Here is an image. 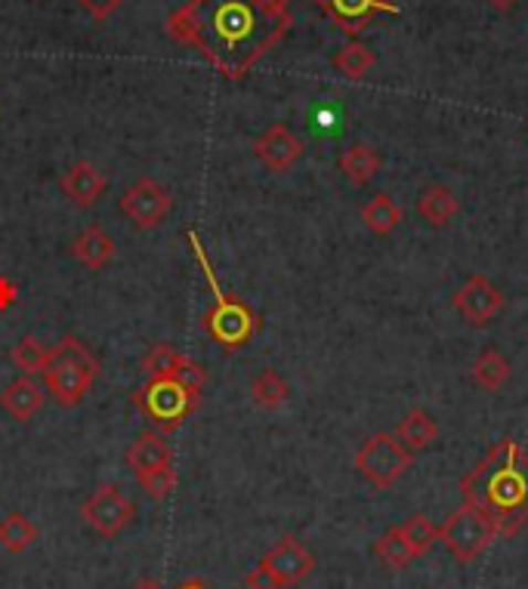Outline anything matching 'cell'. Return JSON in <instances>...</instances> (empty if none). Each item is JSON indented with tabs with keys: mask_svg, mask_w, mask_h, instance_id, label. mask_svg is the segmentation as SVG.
I'll return each mask as SVG.
<instances>
[{
	"mask_svg": "<svg viewBox=\"0 0 528 589\" xmlns=\"http://www.w3.org/2000/svg\"><path fill=\"white\" fill-rule=\"evenodd\" d=\"M452 302L454 309L467 318L473 328H485L504 309V293L485 275H469L467 281L461 285V290L454 293Z\"/></svg>",
	"mask_w": 528,
	"mask_h": 589,
	"instance_id": "8fae6325",
	"label": "cell"
},
{
	"mask_svg": "<svg viewBox=\"0 0 528 589\" xmlns=\"http://www.w3.org/2000/svg\"><path fill=\"white\" fill-rule=\"evenodd\" d=\"M340 173L347 176L352 185H368L380 173V154L374 146L368 142H352L344 154H340Z\"/></svg>",
	"mask_w": 528,
	"mask_h": 589,
	"instance_id": "ffe728a7",
	"label": "cell"
},
{
	"mask_svg": "<svg viewBox=\"0 0 528 589\" xmlns=\"http://www.w3.org/2000/svg\"><path fill=\"white\" fill-rule=\"evenodd\" d=\"M77 3H81V10L93 15L96 22H106V19H112V15L124 7V0H77Z\"/></svg>",
	"mask_w": 528,
	"mask_h": 589,
	"instance_id": "1f68e13d",
	"label": "cell"
},
{
	"mask_svg": "<svg viewBox=\"0 0 528 589\" xmlns=\"http://www.w3.org/2000/svg\"><path fill=\"white\" fill-rule=\"evenodd\" d=\"M291 29L287 0H186L167 34L196 50L229 81H242Z\"/></svg>",
	"mask_w": 528,
	"mask_h": 589,
	"instance_id": "6da1fadb",
	"label": "cell"
},
{
	"mask_svg": "<svg viewBox=\"0 0 528 589\" xmlns=\"http://www.w3.org/2000/svg\"><path fill=\"white\" fill-rule=\"evenodd\" d=\"M96 379H99V362L77 336H62L60 343L50 349L44 383L56 405H62V408L81 405Z\"/></svg>",
	"mask_w": 528,
	"mask_h": 589,
	"instance_id": "277c9868",
	"label": "cell"
},
{
	"mask_svg": "<svg viewBox=\"0 0 528 589\" xmlns=\"http://www.w3.org/2000/svg\"><path fill=\"white\" fill-rule=\"evenodd\" d=\"M488 3H492L495 10H500V13H507V10H514L519 0H488Z\"/></svg>",
	"mask_w": 528,
	"mask_h": 589,
	"instance_id": "e575fe53",
	"label": "cell"
},
{
	"mask_svg": "<svg viewBox=\"0 0 528 589\" xmlns=\"http://www.w3.org/2000/svg\"><path fill=\"white\" fill-rule=\"evenodd\" d=\"M464 503L495 525L498 537L528 528V451L514 439L498 441L461 479Z\"/></svg>",
	"mask_w": 528,
	"mask_h": 589,
	"instance_id": "7a4b0ae2",
	"label": "cell"
},
{
	"mask_svg": "<svg viewBox=\"0 0 528 589\" xmlns=\"http://www.w3.org/2000/svg\"><path fill=\"white\" fill-rule=\"evenodd\" d=\"M260 561L266 565V571L275 577V583L282 589L297 587V583H303L306 577L316 571V556L297 537H291V534H285Z\"/></svg>",
	"mask_w": 528,
	"mask_h": 589,
	"instance_id": "30bf717a",
	"label": "cell"
},
{
	"mask_svg": "<svg viewBox=\"0 0 528 589\" xmlns=\"http://www.w3.org/2000/svg\"><path fill=\"white\" fill-rule=\"evenodd\" d=\"M15 300H19V288L10 278H0V312H7L10 306H15Z\"/></svg>",
	"mask_w": 528,
	"mask_h": 589,
	"instance_id": "836d02e7",
	"label": "cell"
},
{
	"mask_svg": "<svg viewBox=\"0 0 528 589\" xmlns=\"http://www.w3.org/2000/svg\"><path fill=\"white\" fill-rule=\"evenodd\" d=\"M374 553H378V559L383 561L387 568H393V571H402V568H408L411 561L418 559V556H414V549L408 546L405 534H402L399 525L390 528L383 537H380L378 544H374Z\"/></svg>",
	"mask_w": 528,
	"mask_h": 589,
	"instance_id": "484cf974",
	"label": "cell"
},
{
	"mask_svg": "<svg viewBox=\"0 0 528 589\" xmlns=\"http://www.w3.org/2000/svg\"><path fill=\"white\" fill-rule=\"evenodd\" d=\"M134 589H165V587H161L158 580H139Z\"/></svg>",
	"mask_w": 528,
	"mask_h": 589,
	"instance_id": "8d00e7d4",
	"label": "cell"
},
{
	"mask_svg": "<svg viewBox=\"0 0 528 589\" xmlns=\"http://www.w3.org/2000/svg\"><path fill=\"white\" fill-rule=\"evenodd\" d=\"M287 395H291V386H287V379L278 374V371H260L257 377L251 379V398H254V405L263 410H278L287 401Z\"/></svg>",
	"mask_w": 528,
	"mask_h": 589,
	"instance_id": "cb8c5ba5",
	"label": "cell"
},
{
	"mask_svg": "<svg viewBox=\"0 0 528 589\" xmlns=\"http://www.w3.org/2000/svg\"><path fill=\"white\" fill-rule=\"evenodd\" d=\"M244 587L247 589H282L278 583H275V577L266 571V565L260 561L254 571H247V577H244Z\"/></svg>",
	"mask_w": 528,
	"mask_h": 589,
	"instance_id": "d6a6232c",
	"label": "cell"
},
{
	"mask_svg": "<svg viewBox=\"0 0 528 589\" xmlns=\"http://www.w3.org/2000/svg\"><path fill=\"white\" fill-rule=\"evenodd\" d=\"M118 207L136 228H158L167 219V213L173 211V195L158 180L142 176L124 192Z\"/></svg>",
	"mask_w": 528,
	"mask_h": 589,
	"instance_id": "9c48e42d",
	"label": "cell"
},
{
	"mask_svg": "<svg viewBox=\"0 0 528 589\" xmlns=\"http://www.w3.org/2000/svg\"><path fill=\"white\" fill-rule=\"evenodd\" d=\"M0 408L7 410L15 424H31L38 417V410L44 408V389L34 383V377L22 374L0 393Z\"/></svg>",
	"mask_w": 528,
	"mask_h": 589,
	"instance_id": "9a60e30c",
	"label": "cell"
},
{
	"mask_svg": "<svg viewBox=\"0 0 528 589\" xmlns=\"http://www.w3.org/2000/svg\"><path fill=\"white\" fill-rule=\"evenodd\" d=\"M374 62L378 60H374V53H371L368 46L359 44V41H352V44L337 50L334 68H337L344 77H349V81H362V77L374 68Z\"/></svg>",
	"mask_w": 528,
	"mask_h": 589,
	"instance_id": "d4e9b609",
	"label": "cell"
},
{
	"mask_svg": "<svg viewBox=\"0 0 528 589\" xmlns=\"http://www.w3.org/2000/svg\"><path fill=\"white\" fill-rule=\"evenodd\" d=\"M186 238L192 244V254H196V259L201 263L204 278H208V288H211L213 293V306L204 312V321H201V324H204V331L211 333L213 343H220L226 352H239V349L247 346V343L254 340V333H257L260 328V318L254 315V309H251L247 302L220 288L217 272H213L211 266V257H208V250H204V244H201L196 232H189Z\"/></svg>",
	"mask_w": 528,
	"mask_h": 589,
	"instance_id": "3957f363",
	"label": "cell"
},
{
	"mask_svg": "<svg viewBox=\"0 0 528 589\" xmlns=\"http://www.w3.org/2000/svg\"><path fill=\"white\" fill-rule=\"evenodd\" d=\"M439 436V426L436 420H433V414L426 408H411L399 420V429H395V439L405 445L408 451L418 453V451H426L433 441H436Z\"/></svg>",
	"mask_w": 528,
	"mask_h": 589,
	"instance_id": "d6986e66",
	"label": "cell"
},
{
	"mask_svg": "<svg viewBox=\"0 0 528 589\" xmlns=\"http://www.w3.org/2000/svg\"><path fill=\"white\" fill-rule=\"evenodd\" d=\"M177 589H211L204 580H186V583H180Z\"/></svg>",
	"mask_w": 528,
	"mask_h": 589,
	"instance_id": "d590c367",
	"label": "cell"
},
{
	"mask_svg": "<svg viewBox=\"0 0 528 589\" xmlns=\"http://www.w3.org/2000/svg\"><path fill=\"white\" fill-rule=\"evenodd\" d=\"M81 518L91 531H96L99 537L115 540L122 537L124 531L134 525L136 518V503L122 491V484L106 482L93 491L91 497L81 503Z\"/></svg>",
	"mask_w": 528,
	"mask_h": 589,
	"instance_id": "ba28073f",
	"label": "cell"
},
{
	"mask_svg": "<svg viewBox=\"0 0 528 589\" xmlns=\"http://www.w3.org/2000/svg\"><path fill=\"white\" fill-rule=\"evenodd\" d=\"M60 189L62 195L68 197L77 211H91L93 204L106 195L108 176L99 170V167L91 164V161H77V164H72L65 173H62Z\"/></svg>",
	"mask_w": 528,
	"mask_h": 589,
	"instance_id": "4fadbf2b",
	"label": "cell"
},
{
	"mask_svg": "<svg viewBox=\"0 0 528 589\" xmlns=\"http://www.w3.org/2000/svg\"><path fill=\"white\" fill-rule=\"evenodd\" d=\"M72 257L91 272H99L115 259V238L103 226H87L72 244Z\"/></svg>",
	"mask_w": 528,
	"mask_h": 589,
	"instance_id": "e0dca14e",
	"label": "cell"
},
{
	"mask_svg": "<svg viewBox=\"0 0 528 589\" xmlns=\"http://www.w3.org/2000/svg\"><path fill=\"white\" fill-rule=\"evenodd\" d=\"M170 379H177V383H182L189 393L201 395V389H204V383H208V367L201 362H196V358H189V355H182V362L177 364V371L170 374Z\"/></svg>",
	"mask_w": 528,
	"mask_h": 589,
	"instance_id": "4dcf8cb0",
	"label": "cell"
},
{
	"mask_svg": "<svg viewBox=\"0 0 528 589\" xmlns=\"http://www.w3.org/2000/svg\"><path fill=\"white\" fill-rule=\"evenodd\" d=\"M325 15L337 22L347 34H359L368 29L378 15L395 13L393 0H316Z\"/></svg>",
	"mask_w": 528,
	"mask_h": 589,
	"instance_id": "5bb4252c",
	"label": "cell"
},
{
	"mask_svg": "<svg viewBox=\"0 0 528 589\" xmlns=\"http://www.w3.org/2000/svg\"><path fill=\"white\" fill-rule=\"evenodd\" d=\"M182 362V352H177L173 346L167 343H158V346L149 349V355L142 358V371L146 377H170L177 371V364Z\"/></svg>",
	"mask_w": 528,
	"mask_h": 589,
	"instance_id": "f546056e",
	"label": "cell"
},
{
	"mask_svg": "<svg viewBox=\"0 0 528 589\" xmlns=\"http://www.w3.org/2000/svg\"><path fill=\"white\" fill-rule=\"evenodd\" d=\"M198 401L201 395L189 393L182 383L170 377L146 379V386H139L134 393V408L161 432H177L196 414Z\"/></svg>",
	"mask_w": 528,
	"mask_h": 589,
	"instance_id": "5b68a950",
	"label": "cell"
},
{
	"mask_svg": "<svg viewBox=\"0 0 528 589\" xmlns=\"http://www.w3.org/2000/svg\"><path fill=\"white\" fill-rule=\"evenodd\" d=\"M124 457H127V467L134 469V475H142V472H149V469L170 467V463H173V451H170V445H167L165 436H158L155 429L139 432Z\"/></svg>",
	"mask_w": 528,
	"mask_h": 589,
	"instance_id": "2e32d148",
	"label": "cell"
},
{
	"mask_svg": "<svg viewBox=\"0 0 528 589\" xmlns=\"http://www.w3.org/2000/svg\"><path fill=\"white\" fill-rule=\"evenodd\" d=\"M399 528H402L408 546L414 549V556H418V559L426 556V553L433 549V544H439V528L423 513H414L411 518H408L405 525H399Z\"/></svg>",
	"mask_w": 528,
	"mask_h": 589,
	"instance_id": "83f0119b",
	"label": "cell"
},
{
	"mask_svg": "<svg viewBox=\"0 0 528 589\" xmlns=\"http://www.w3.org/2000/svg\"><path fill=\"white\" fill-rule=\"evenodd\" d=\"M510 374H514L510 362H507L500 352H495V349H485L483 355L473 362V383H476L479 389H485V393H498V389H504L507 379H510Z\"/></svg>",
	"mask_w": 528,
	"mask_h": 589,
	"instance_id": "7402d4cb",
	"label": "cell"
},
{
	"mask_svg": "<svg viewBox=\"0 0 528 589\" xmlns=\"http://www.w3.org/2000/svg\"><path fill=\"white\" fill-rule=\"evenodd\" d=\"M254 154L270 173H287L303 158V139L294 137L285 124H272L254 142Z\"/></svg>",
	"mask_w": 528,
	"mask_h": 589,
	"instance_id": "7c38bea8",
	"label": "cell"
},
{
	"mask_svg": "<svg viewBox=\"0 0 528 589\" xmlns=\"http://www.w3.org/2000/svg\"><path fill=\"white\" fill-rule=\"evenodd\" d=\"M10 362L25 374V377H34V374H44L46 364H50V349L41 346L34 336H22L19 343L10 352Z\"/></svg>",
	"mask_w": 528,
	"mask_h": 589,
	"instance_id": "4316f807",
	"label": "cell"
},
{
	"mask_svg": "<svg viewBox=\"0 0 528 589\" xmlns=\"http://www.w3.org/2000/svg\"><path fill=\"white\" fill-rule=\"evenodd\" d=\"M495 537H498L495 525L467 503L457 513L448 515L439 528V544H445V549L452 553L454 559L464 561V565L479 559L485 549L495 544Z\"/></svg>",
	"mask_w": 528,
	"mask_h": 589,
	"instance_id": "52a82bcc",
	"label": "cell"
},
{
	"mask_svg": "<svg viewBox=\"0 0 528 589\" xmlns=\"http://www.w3.org/2000/svg\"><path fill=\"white\" fill-rule=\"evenodd\" d=\"M362 223L368 226V232H374L380 238H387V235H393L399 223H402V207L395 204L393 195H387V192H380L374 195L368 204L362 207Z\"/></svg>",
	"mask_w": 528,
	"mask_h": 589,
	"instance_id": "44dd1931",
	"label": "cell"
},
{
	"mask_svg": "<svg viewBox=\"0 0 528 589\" xmlns=\"http://www.w3.org/2000/svg\"><path fill=\"white\" fill-rule=\"evenodd\" d=\"M38 537H41L38 525L22 513H10L0 518V546L7 553H13V556L15 553H25L29 546L38 544Z\"/></svg>",
	"mask_w": 528,
	"mask_h": 589,
	"instance_id": "603a6c76",
	"label": "cell"
},
{
	"mask_svg": "<svg viewBox=\"0 0 528 589\" xmlns=\"http://www.w3.org/2000/svg\"><path fill=\"white\" fill-rule=\"evenodd\" d=\"M461 211V201L448 185H426L418 197V213L426 226L445 228Z\"/></svg>",
	"mask_w": 528,
	"mask_h": 589,
	"instance_id": "ac0fdd59",
	"label": "cell"
},
{
	"mask_svg": "<svg viewBox=\"0 0 528 589\" xmlns=\"http://www.w3.org/2000/svg\"><path fill=\"white\" fill-rule=\"evenodd\" d=\"M136 482H139L146 497L161 503V500H167V494L177 488V469H173V463H170V467L149 469V472H142V475H136Z\"/></svg>",
	"mask_w": 528,
	"mask_h": 589,
	"instance_id": "f1b7e54d",
	"label": "cell"
},
{
	"mask_svg": "<svg viewBox=\"0 0 528 589\" xmlns=\"http://www.w3.org/2000/svg\"><path fill=\"white\" fill-rule=\"evenodd\" d=\"M414 463V453L408 451L402 441L395 439V432H374L371 439L356 451V469L365 482L374 484L380 491L393 488L408 469Z\"/></svg>",
	"mask_w": 528,
	"mask_h": 589,
	"instance_id": "8992f818",
	"label": "cell"
}]
</instances>
